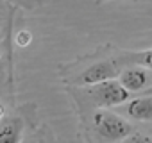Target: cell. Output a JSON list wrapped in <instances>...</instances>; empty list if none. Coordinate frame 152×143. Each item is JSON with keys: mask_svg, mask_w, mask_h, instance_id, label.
<instances>
[{"mask_svg": "<svg viewBox=\"0 0 152 143\" xmlns=\"http://www.w3.org/2000/svg\"><path fill=\"white\" fill-rule=\"evenodd\" d=\"M93 129L104 141H109V143L124 141L125 138H129L134 132V127L125 118H122L120 115H116L109 109H104V107L95 111Z\"/></svg>", "mask_w": 152, "mask_h": 143, "instance_id": "obj_1", "label": "cell"}, {"mask_svg": "<svg viewBox=\"0 0 152 143\" xmlns=\"http://www.w3.org/2000/svg\"><path fill=\"white\" fill-rule=\"evenodd\" d=\"M88 93H90L93 104L99 106V107H104V109L120 106L125 100H129V97H131V93L115 79L100 82V84H95V86H90Z\"/></svg>", "mask_w": 152, "mask_h": 143, "instance_id": "obj_2", "label": "cell"}, {"mask_svg": "<svg viewBox=\"0 0 152 143\" xmlns=\"http://www.w3.org/2000/svg\"><path fill=\"white\" fill-rule=\"evenodd\" d=\"M116 74H120L113 61H97L84 68L81 74L73 79V84L77 86H95L106 81H111Z\"/></svg>", "mask_w": 152, "mask_h": 143, "instance_id": "obj_3", "label": "cell"}, {"mask_svg": "<svg viewBox=\"0 0 152 143\" xmlns=\"http://www.w3.org/2000/svg\"><path fill=\"white\" fill-rule=\"evenodd\" d=\"M118 82L129 93H138V91L145 90L148 84V72H147V68H143L140 64L125 66L118 74Z\"/></svg>", "mask_w": 152, "mask_h": 143, "instance_id": "obj_4", "label": "cell"}, {"mask_svg": "<svg viewBox=\"0 0 152 143\" xmlns=\"http://www.w3.org/2000/svg\"><path fill=\"white\" fill-rule=\"evenodd\" d=\"M125 113L132 120L152 122V97H138V98H132L125 106Z\"/></svg>", "mask_w": 152, "mask_h": 143, "instance_id": "obj_5", "label": "cell"}, {"mask_svg": "<svg viewBox=\"0 0 152 143\" xmlns=\"http://www.w3.org/2000/svg\"><path fill=\"white\" fill-rule=\"evenodd\" d=\"M23 132V122L18 116H13L0 125V143H20Z\"/></svg>", "mask_w": 152, "mask_h": 143, "instance_id": "obj_6", "label": "cell"}, {"mask_svg": "<svg viewBox=\"0 0 152 143\" xmlns=\"http://www.w3.org/2000/svg\"><path fill=\"white\" fill-rule=\"evenodd\" d=\"M124 61L131 63V64H140L147 70H152V48L138 50V52H125Z\"/></svg>", "mask_w": 152, "mask_h": 143, "instance_id": "obj_7", "label": "cell"}, {"mask_svg": "<svg viewBox=\"0 0 152 143\" xmlns=\"http://www.w3.org/2000/svg\"><path fill=\"white\" fill-rule=\"evenodd\" d=\"M31 41H32V34H31L27 29H23V31H20V32L16 34V43H18V47H27Z\"/></svg>", "mask_w": 152, "mask_h": 143, "instance_id": "obj_8", "label": "cell"}, {"mask_svg": "<svg viewBox=\"0 0 152 143\" xmlns=\"http://www.w3.org/2000/svg\"><path fill=\"white\" fill-rule=\"evenodd\" d=\"M122 143H152V138L148 136H143V134H138V132H132L129 138H125Z\"/></svg>", "mask_w": 152, "mask_h": 143, "instance_id": "obj_9", "label": "cell"}, {"mask_svg": "<svg viewBox=\"0 0 152 143\" xmlns=\"http://www.w3.org/2000/svg\"><path fill=\"white\" fill-rule=\"evenodd\" d=\"M2 66H4V48L0 45V72H2Z\"/></svg>", "mask_w": 152, "mask_h": 143, "instance_id": "obj_10", "label": "cell"}, {"mask_svg": "<svg viewBox=\"0 0 152 143\" xmlns=\"http://www.w3.org/2000/svg\"><path fill=\"white\" fill-rule=\"evenodd\" d=\"M27 143H45L41 138H38V136H34V138H31V139H27Z\"/></svg>", "mask_w": 152, "mask_h": 143, "instance_id": "obj_11", "label": "cell"}, {"mask_svg": "<svg viewBox=\"0 0 152 143\" xmlns=\"http://www.w3.org/2000/svg\"><path fill=\"white\" fill-rule=\"evenodd\" d=\"M4 38V23H2V18H0V41Z\"/></svg>", "mask_w": 152, "mask_h": 143, "instance_id": "obj_12", "label": "cell"}, {"mask_svg": "<svg viewBox=\"0 0 152 143\" xmlns=\"http://www.w3.org/2000/svg\"><path fill=\"white\" fill-rule=\"evenodd\" d=\"M4 116H6V109H4L2 104H0V120H4Z\"/></svg>", "mask_w": 152, "mask_h": 143, "instance_id": "obj_13", "label": "cell"}]
</instances>
